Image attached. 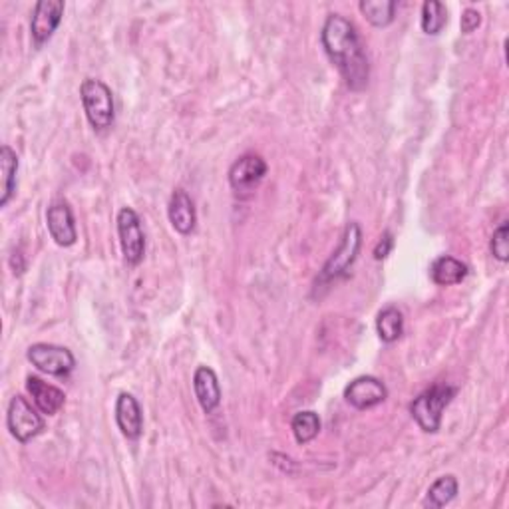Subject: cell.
Listing matches in <instances>:
<instances>
[{
	"label": "cell",
	"mask_w": 509,
	"mask_h": 509,
	"mask_svg": "<svg viewBox=\"0 0 509 509\" xmlns=\"http://www.w3.org/2000/svg\"><path fill=\"white\" fill-rule=\"evenodd\" d=\"M320 43L352 92H360L368 86L370 64L367 52L360 43L357 26L348 18L330 15L320 33Z\"/></svg>",
	"instance_id": "cell-1"
},
{
	"label": "cell",
	"mask_w": 509,
	"mask_h": 509,
	"mask_svg": "<svg viewBox=\"0 0 509 509\" xmlns=\"http://www.w3.org/2000/svg\"><path fill=\"white\" fill-rule=\"evenodd\" d=\"M455 394H458V388L450 387V384H434L418 398H414L410 404V414L414 422L420 426V430L426 434H436L440 430L444 410L450 406Z\"/></svg>",
	"instance_id": "cell-2"
},
{
	"label": "cell",
	"mask_w": 509,
	"mask_h": 509,
	"mask_svg": "<svg viewBox=\"0 0 509 509\" xmlns=\"http://www.w3.org/2000/svg\"><path fill=\"white\" fill-rule=\"evenodd\" d=\"M82 106H84L90 126L96 132H106L113 126L116 120V108H113V93L102 80L86 78L80 86Z\"/></svg>",
	"instance_id": "cell-3"
},
{
	"label": "cell",
	"mask_w": 509,
	"mask_h": 509,
	"mask_svg": "<svg viewBox=\"0 0 509 509\" xmlns=\"http://www.w3.org/2000/svg\"><path fill=\"white\" fill-rule=\"evenodd\" d=\"M362 247V230L358 223H348L345 233L340 237V243L337 247V251L328 257V261L325 263L323 271H320L317 285H328L332 280H337L340 277L348 275V269L355 265L358 259Z\"/></svg>",
	"instance_id": "cell-4"
},
{
	"label": "cell",
	"mask_w": 509,
	"mask_h": 509,
	"mask_svg": "<svg viewBox=\"0 0 509 509\" xmlns=\"http://www.w3.org/2000/svg\"><path fill=\"white\" fill-rule=\"evenodd\" d=\"M6 426L16 442L28 444L30 440H34L38 434H43L44 418L40 416L38 410L33 408V404H30L24 396L16 394L8 404Z\"/></svg>",
	"instance_id": "cell-5"
},
{
	"label": "cell",
	"mask_w": 509,
	"mask_h": 509,
	"mask_svg": "<svg viewBox=\"0 0 509 509\" xmlns=\"http://www.w3.org/2000/svg\"><path fill=\"white\" fill-rule=\"evenodd\" d=\"M26 358L30 365L48 377H68L76 368V358L66 347L48 345V342H36L28 347Z\"/></svg>",
	"instance_id": "cell-6"
},
{
	"label": "cell",
	"mask_w": 509,
	"mask_h": 509,
	"mask_svg": "<svg viewBox=\"0 0 509 509\" xmlns=\"http://www.w3.org/2000/svg\"><path fill=\"white\" fill-rule=\"evenodd\" d=\"M116 223L123 259H126L128 265H140L145 255V235L142 230L140 215L132 207H122Z\"/></svg>",
	"instance_id": "cell-7"
},
{
	"label": "cell",
	"mask_w": 509,
	"mask_h": 509,
	"mask_svg": "<svg viewBox=\"0 0 509 509\" xmlns=\"http://www.w3.org/2000/svg\"><path fill=\"white\" fill-rule=\"evenodd\" d=\"M267 162L261 155L245 153L230 170V185L239 195H249L257 190V185L265 180Z\"/></svg>",
	"instance_id": "cell-8"
},
{
	"label": "cell",
	"mask_w": 509,
	"mask_h": 509,
	"mask_svg": "<svg viewBox=\"0 0 509 509\" xmlns=\"http://www.w3.org/2000/svg\"><path fill=\"white\" fill-rule=\"evenodd\" d=\"M64 16V3L62 0H40L34 5L33 18H30V36L36 46H43L56 33V28Z\"/></svg>",
	"instance_id": "cell-9"
},
{
	"label": "cell",
	"mask_w": 509,
	"mask_h": 509,
	"mask_svg": "<svg viewBox=\"0 0 509 509\" xmlns=\"http://www.w3.org/2000/svg\"><path fill=\"white\" fill-rule=\"evenodd\" d=\"M46 225L48 231L54 239V243L60 247H72L76 243L78 231L72 207L64 200H56L48 205L46 210Z\"/></svg>",
	"instance_id": "cell-10"
},
{
	"label": "cell",
	"mask_w": 509,
	"mask_h": 509,
	"mask_svg": "<svg viewBox=\"0 0 509 509\" xmlns=\"http://www.w3.org/2000/svg\"><path fill=\"white\" fill-rule=\"evenodd\" d=\"M345 398L352 408L370 410L388 398V390L377 377H358L345 388Z\"/></svg>",
	"instance_id": "cell-11"
},
{
	"label": "cell",
	"mask_w": 509,
	"mask_h": 509,
	"mask_svg": "<svg viewBox=\"0 0 509 509\" xmlns=\"http://www.w3.org/2000/svg\"><path fill=\"white\" fill-rule=\"evenodd\" d=\"M193 390L195 398L205 414H213L221 404V387L220 378L213 368L200 367L193 374Z\"/></svg>",
	"instance_id": "cell-12"
},
{
	"label": "cell",
	"mask_w": 509,
	"mask_h": 509,
	"mask_svg": "<svg viewBox=\"0 0 509 509\" xmlns=\"http://www.w3.org/2000/svg\"><path fill=\"white\" fill-rule=\"evenodd\" d=\"M116 424L128 440H138L143 432L142 406L130 392H122L116 400Z\"/></svg>",
	"instance_id": "cell-13"
},
{
	"label": "cell",
	"mask_w": 509,
	"mask_h": 509,
	"mask_svg": "<svg viewBox=\"0 0 509 509\" xmlns=\"http://www.w3.org/2000/svg\"><path fill=\"white\" fill-rule=\"evenodd\" d=\"M170 223L180 235H191L197 225V213L191 197L183 190H175L168 205Z\"/></svg>",
	"instance_id": "cell-14"
},
{
	"label": "cell",
	"mask_w": 509,
	"mask_h": 509,
	"mask_svg": "<svg viewBox=\"0 0 509 509\" xmlns=\"http://www.w3.org/2000/svg\"><path fill=\"white\" fill-rule=\"evenodd\" d=\"M26 390L30 396H33L36 408L43 414H46V416H54V414H58L66 402L64 392L56 387H52V384H48L44 380H40L38 377L26 378Z\"/></svg>",
	"instance_id": "cell-15"
},
{
	"label": "cell",
	"mask_w": 509,
	"mask_h": 509,
	"mask_svg": "<svg viewBox=\"0 0 509 509\" xmlns=\"http://www.w3.org/2000/svg\"><path fill=\"white\" fill-rule=\"evenodd\" d=\"M467 273H470L467 265L462 263L460 259L450 257V255L438 257L430 267V277H432L434 283L440 285V287L458 285L467 277Z\"/></svg>",
	"instance_id": "cell-16"
},
{
	"label": "cell",
	"mask_w": 509,
	"mask_h": 509,
	"mask_svg": "<svg viewBox=\"0 0 509 509\" xmlns=\"http://www.w3.org/2000/svg\"><path fill=\"white\" fill-rule=\"evenodd\" d=\"M458 492H460L458 477L452 475V474L442 475L428 487V494H426V500H424V507H430V509L445 507L455 500Z\"/></svg>",
	"instance_id": "cell-17"
},
{
	"label": "cell",
	"mask_w": 509,
	"mask_h": 509,
	"mask_svg": "<svg viewBox=\"0 0 509 509\" xmlns=\"http://www.w3.org/2000/svg\"><path fill=\"white\" fill-rule=\"evenodd\" d=\"M0 171H3V187H0V205H8L16 191V173H18V155L10 148H0Z\"/></svg>",
	"instance_id": "cell-18"
},
{
	"label": "cell",
	"mask_w": 509,
	"mask_h": 509,
	"mask_svg": "<svg viewBox=\"0 0 509 509\" xmlns=\"http://www.w3.org/2000/svg\"><path fill=\"white\" fill-rule=\"evenodd\" d=\"M396 3L394 0H362L358 5L362 16H365L372 26L387 28L394 23V15H396Z\"/></svg>",
	"instance_id": "cell-19"
},
{
	"label": "cell",
	"mask_w": 509,
	"mask_h": 509,
	"mask_svg": "<svg viewBox=\"0 0 509 509\" xmlns=\"http://www.w3.org/2000/svg\"><path fill=\"white\" fill-rule=\"evenodd\" d=\"M377 330L382 342H396L404 335V315L398 307L382 308L377 317Z\"/></svg>",
	"instance_id": "cell-20"
},
{
	"label": "cell",
	"mask_w": 509,
	"mask_h": 509,
	"mask_svg": "<svg viewBox=\"0 0 509 509\" xmlns=\"http://www.w3.org/2000/svg\"><path fill=\"white\" fill-rule=\"evenodd\" d=\"M290 430H293L297 444L305 445L308 442H313L320 432L318 414L313 410H303V412L295 414L293 422H290Z\"/></svg>",
	"instance_id": "cell-21"
},
{
	"label": "cell",
	"mask_w": 509,
	"mask_h": 509,
	"mask_svg": "<svg viewBox=\"0 0 509 509\" xmlns=\"http://www.w3.org/2000/svg\"><path fill=\"white\" fill-rule=\"evenodd\" d=\"M420 24L428 36H438L442 28L448 24V10L438 0H428V3L422 5Z\"/></svg>",
	"instance_id": "cell-22"
},
{
	"label": "cell",
	"mask_w": 509,
	"mask_h": 509,
	"mask_svg": "<svg viewBox=\"0 0 509 509\" xmlns=\"http://www.w3.org/2000/svg\"><path fill=\"white\" fill-rule=\"evenodd\" d=\"M492 255L497 259L500 263H507L509 261V223L504 221L492 235Z\"/></svg>",
	"instance_id": "cell-23"
},
{
	"label": "cell",
	"mask_w": 509,
	"mask_h": 509,
	"mask_svg": "<svg viewBox=\"0 0 509 509\" xmlns=\"http://www.w3.org/2000/svg\"><path fill=\"white\" fill-rule=\"evenodd\" d=\"M482 24V15L475 8H465L460 18V28L464 34H472L474 30Z\"/></svg>",
	"instance_id": "cell-24"
},
{
	"label": "cell",
	"mask_w": 509,
	"mask_h": 509,
	"mask_svg": "<svg viewBox=\"0 0 509 509\" xmlns=\"http://www.w3.org/2000/svg\"><path fill=\"white\" fill-rule=\"evenodd\" d=\"M392 247H394V237L390 231H384L382 237H380V241L377 243V247H374V259L377 261H382V259H387L392 251Z\"/></svg>",
	"instance_id": "cell-25"
}]
</instances>
